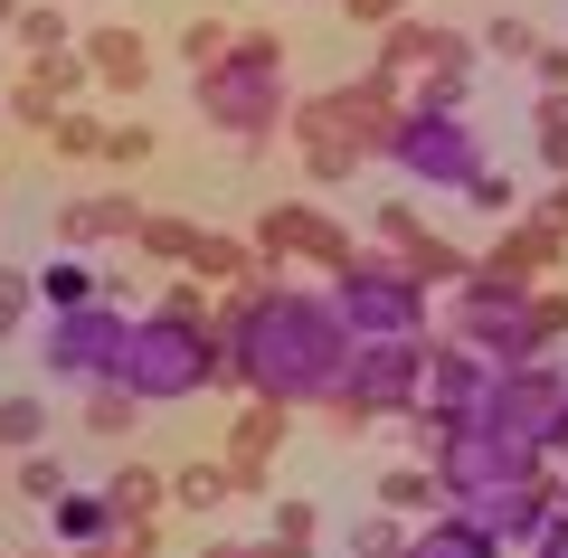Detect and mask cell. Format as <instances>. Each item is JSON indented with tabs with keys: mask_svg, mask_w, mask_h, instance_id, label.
<instances>
[{
	"mask_svg": "<svg viewBox=\"0 0 568 558\" xmlns=\"http://www.w3.org/2000/svg\"><path fill=\"white\" fill-rule=\"evenodd\" d=\"M342 10H351V20H361V29H388V20H398V10H407V0H342Z\"/></svg>",
	"mask_w": 568,
	"mask_h": 558,
	"instance_id": "f6af8a7d",
	"label": "cell"
},
{
	"mask_svg": "<svg viewBox=\"0 0 568 558\" xmlns=\"http://www.w3.org/2000/svg\"><path fill=\"white\" fill-rule=\"evenodd\" d=\"M398 558H503V539H493L474 511H426V520H407Z\"/></svg>",
	"mask_w": 568,
	"mask_h": 558,
	"instance_id": "2e32d148",
	"label": "cell"
},
{
	"mask_svg": "<svg viewBox=\"0 0 568 558\" xmlns=\"http://www.w3.org/2000/svg\"><path fill=\"white\" fill-rule=\"evenodd\" d=\"M398 549H407V511H379L361 530V558H398Z\"/></svg>",
	"mask_w": 568,
	"mask_h": 558,
	"instance_id": "74e56055",
	"label": "cell"
},
{
	"mask_svg": "<svg viewBox=\"0 0 568 558\" xmlns=\"http://www.w3.org/2000/svg\"><path fill=\"white\" fill-rule=\"evenodd\" d=\"M379 161H398V171L426 180V190H465V180L484 171V142H474L465 114H446V104H398Z\"/></svg>",
	"mask_w": 568,
	"mask_h": 558,
	"instance_id": "9c48e42d",
	"label": "cell"
},
{
	"mask_svg": "<svg viewBox=\"0 0 568 558\" xmlns=\"http://www.w3.org/2000/svg\"><path fill=\"white\" fill-rule=\"evenodd\" d=\"M369 227H379V237H388V246H398V237H407V227H417V209H407V200H388V209H379V219H369Z\"/></svg>",
	"mask_w": 568,
	"mask_h": 558,
	"instance_id": "bcb514c9",
	"label": "cell"
},
{
	"mask_svg": "<svg viewBox=\"0 0 568 558\" xmlns=\"http://www.w3.org/2000/svg\"><path fill=\"white\" fill-rule=\"evenodd\" d=\"M521 313H530V341H540V351H559V341H568V294H559V284H530Z\"/></svg>",
	"mask_w": 568,
	"mask_h": 558,
	"instance_id": "4dcf8cb0",
	"label": "cell"
},
{
	"mask_svg": "<svg viewBox=\"0 0 568 558\" xmlns=\"http://www.w3.org/2000/svg\"><path fill=\"white\" fill-rule=\"evenodd\" d=\"M133 388H114V379H95V398H85V426H95V436H133Z\"/></svg>",
	"mask_w": 568,
	"mask_h": 558,
	"instance_id": "f546056e",
	"label": "cell"
},
{
	"mask_svg": "<svg viewBox=\"0 0 568 558\" xmlns=\"http://www.w3.org/2000/svg\"><path fill=\"white\" fill-rule=\"evenodd\" d=\"M275 539H313V501H275Z\"/></svg>",
	"mask_w": 568,
	"mask_h": 558,
	"instance_id": "ee69618b",
	"label": "cell"
},
{
	"mask_svg": "<svg viewBox=\"0 0 568 558\" xmlns=\"http://www.w3.org/2000/svg\"><path fill=\"white\" fill-rule=\"evenodd\" d=\"M284 417H294V407H275V398H256L237 417V436H227V455H237L227 464V493H265V455L284 445Z\"/></svg>",
	"mask_w": 568,
	"mask_h": 558,
	"instance_id": "9a60e30c",
	"label": "cell"
},
{
	"mask_svg": "<svg viewBox=\"0 0 568 558\" xmlns=\"http://www.w3.org/2000/svg\"><path fill=\"white\" fill-rule=\"evenodd\" d=\"M227 379V351L200 313H142L123 322V351H114V388H133L142 407L152 398H200V388Z\"/></svg>",
	"mask_w": 568,
	"mask_h": 558,
	"instance_id": "7a4b0ae2",
	"label": "cell"
},
{
	"mask_svg": "<svg viewBox=\"0 0 568 558\" xmlns=\"http://www.w3.org/2000/svg\"><path fill=\"white\" fill-rule=\"evenodd\" d=\"M114 351H123V303L114 294L77 303V313H48V379L95 388V379H114Z\"/></svg>",
	"mask_w": 568,
	"mask_h": 558,
	"instance_id": "30bf717a",
	"label": "cell"
},
{
	"mask_svg": "<svg viewBox=\"0 0 568 558\" xmlns=\"http://www.w3.org/2000/svg\"><path fill=\"white\" fill-rule=\"evenodd\" d=\"M48 445V407L39 398H0V455H29Z\"/></svg>",
	"mask_w": 568,
	"mask_h": 558,
	"instance_id": "83f0119b",
	"label": "cell"
},
{
	"mask_svg": "<svg viewBox=\"0 0 568 558\" xmlns=\"http://www.w3.org/2000/svg\"><path fill=\"white\" fill-rule=\"evenodd\" d=\"M398 426H407V455H417V464H446L455 436H465V407H426V398H417Z\"/></svg>",
	"mask_w": 568,
	"mask_h": 558,
	"instance_id": "44dd1931",
	"label": "cell"
},
{
	"mask_svg": "<svg viewBox=\"0 0 568 558\" xmlns=\"http://www.w3.org/2000/svg\"><path fill=\"white\" fill-rule=\"evenodd\" d=\"M484 379H493V359L474 351V341H455V332L426 341V407H474Z\"/></svg>",
	"mask_w": 568,
	"mask_h": 558,
	"instance_id": "5bb4252c",
	"label": "cell"
},
{
	"mask_svg": "<svg viewBox=\"0 0 568 558\" xmlns=\"http://www.w3.org/2000/svg\"><path fill=\"white\" fill-rule=\"evenodd\" d=\"M219 493H227V464H190V474H181V501H190V511H209Z\"/></svg>",
	"mask_w": 568,
	"mask_h": 558,
	"instance_id": "60d3db41",
	"label": "cell"
},
{
	"mask_svg": "<svg viewBox=\"0 0 568 558\" xmlns=\"http://www.w3.org/2000/svg\"><path fill=\"white\" fill-rule=\"evenodd\" d=\"M104 501H114V520H123V511H152V501H162V474H142V464H123V474L104 483Z\"/></svg>",
	"mask_w": 568,
	"mask_h": 558,
	"instance_id": "d6a6232c",
	"label": "cell"
},
{
	"mask_svg": "<svg viewBox=\"0 0 568 558\" xmlns=\"http://www.w3.org/2000/svg\"><path fill=\"white\" fill-rule=\"evenodd\" d=\"M162 142H152V123H104V161L114 171H133V161H152Z\"/></svg>",
	"mask_w": 568,
	"mask_h": 558,
	"instance_id": "836d02e7",
	"label": "cell"
},
{
	"mask_svg": "<svg viewBox=\"0 0 568 558\" xmlns=\"http://www.w3.org/2000/svg\"><path fill=\"white\" fill-rule=\"evenodd\" d=\"M20 493H29V501H58V493H67V464L48 455V445H29V464H20Z\"/></svg>",
	"mask_w": 568,
	"mask_h": 558,
	"instance_id": "e575fe53",
	"label": "cell"
},
{
	"mask_svg": "<svg viewBox=\"0 0 568 558\" xmlns=\"http://www.w3.org/2000/svg\"><path fill=\"white\" fill-rule=\"evenodd\" d=\"M398 256H407V275H417V284H455V275H465V265H474L465 246H455V237H436V227H426V219H417V227H407V237H398Z\"/></svg>",
	"mask_w": 568,
	"mask_h": 558,
	"instance_id": "ffe728a7",
	"label": "cell"
},
{
	"mask_svg": "<svg viewBox=\"0 0 568 558\" xmlns=\"http://www.w3.org/2000/svg\"><path fill=\"white\" fill-rule=\"evenodd\" d=\"M190 275H200V284H237V275H256V256H246L237 237H200V246H190Z\"/></svg>",
	"mask_w": 568,
	"mask_h": 558,
	"instance_id": "d4e9b609",
	"label": "cell"
},
{
	"mask_svg": "<svg viewBox=\"0 0 568 558\" xmlns=\"http://www.w3.org/2000/svg\"><path fill=\"white\" fill-rule=\"evenodd\" d=\"M256 256H265V265L304 256V265H323V275H332V265L351 256V237H342L313 200H284V209H265V219H256Z\"/></svg>",
	"mask_w": 568,
	"mask_h": 558,
	"instance_id": "8fae6325",
	"label": "cell"
},
{
	"mask_svg": "<svg viewBox=\"0 0 568 558\" xmlns=\"http://www.w3.org/2000/svg\"><path fill=\"white\" fill-rule=\"evenodd\" d=\"M559 417H568V369L559 359H503L484 379V398L465 407V426H484V436H511V445H540L549 455V436H559Z\"/></svg>",
	"mask_w": 568,
	"mask_h": 558,
	"instance_id": "52a82bcc",
	"label": "cell"
},
{
	"mask_svg": "<svg viewBox=\"0 0 568 558\" xmlns=\"http://www.w3.org/2000/svg\"><path fill=\"white\" fill-rule=\"evenodd\" d=\"M436 501H446L436 464H398V474H379V511H436Z\"/></svg>",
	"mask_w": 568,
	"mask_h": 558,
	"instance_id": "cb8c5ba5",
	"label": "cell"
},
{
	"mask_svg": "<svg viewBox=\"0 0 568 558\" xmlns=\"http://www.w3.org/2000/svg\"><path fill=\"white\" fill-rule=\"evenodd\" d=\"M484 48H493V58H530V48H540V29H530V20H493Z\"/></svg>",
	"mask_w": 568,
	"mask_h": 558,
	"instance_id": "ab89813d",
	"label": "cell"
},
{
	"mask_svg": "<svg viewBox=\"0 0 568 558\" xmlns=\"http://www.w3.org/2000/svg\"><path fill=\"white\" fill-rule=\"evenodd\" d=\"M465 200H474V209H493V219H511V209H521L503 171H474V180H465Z\"/></svg>",
	"mask_w": 568,
	"mask_h": 558,
	"instance_id": "f35d334b",
	"label": "cell"
},
{
	"mask_svg": "<svg viewBox=\"0 0 568 558\" xmlns=\"http://www.w3.org/2000/svg\"><path fill=\"white\" fill-rule=\"evenodd\" d=\"M530 284L521 275H493V265H465V275L446 284V332L474 341V351L503 369V359H540V341H530Z\"/></svg>",
	"mask_w": 568,
	"mask_h": 558,
	"instance_id": "ba28073f",
	"label": "cell"
},
{
	"mask_svg": "<svg viewBox=\"0 0 568 558\" xmlns=\"http://www.w3.org/2000/svg\"><path fill=\"white\" fill-rule=\"evenodd\" d=\"M200 558H256V549H200Z\"/></svg>",
	"mask_w": 568,
	"mask_h": 558,
	"instance_id": "816d5d0a",
	"label": "cell"
},
{
	"mask_svg": "<svg viewBox=\"0 0 568 558\" xmlns=\"http://www.w3.org/2000/svg\"><path fill=\"white\" fill-rule=\"evenodd\" d=\"M284 114H294V142H304V171H313V180H342V171H361V161L388 152V123H398V77H379V67H369L361 85L313 95V104H284Z\"/></svg>",
	"mask_w": 568,
	"mask_h": 558,
	"instance_id": "3957f363",
	"label": "cell"
},
{
	"mask_svg": "<svg viewBox=\"0 0 568 558\" xmlns=\"http://www.w3.org/2000/svg\"><path fill=\"white\" fill-rule=\"evenodd\" d=\"M133 219H142L133 200H77V209H67V227H58V237L77 246V256H95V246H133Z\"/></svg>",
	"mask_w": 568,
	"mask_h": 558,
	"instance_id": "ac0fdd59",
	"label": "cell"
},
{
	"mask_svg": "<svg viewBox=\"0 0 568 558\" xmlns=\"http://www.w3.org/2000/svg\"><path fill=\"white\" fill-rule=\"evenodd\" d=\"M95 85V67H85V48H39L29 58V77H20V123H48V114H67V104Z\"/></svg>",
	"mask_w": 568,
	"mask_h": 558,
	"instance_id": "4fadbf2b",
	"label": "cell"
},
{
	"mask_svg": "<svg viewBox=\"0 0 568 558\" xmlns=\"http://www.w3.org/2000/svg\"><path fill=\"white\" fill-rule=\"evenodd\" d=\"M521 549H530V558H568V501H559V511H549V520H540V530H530V539H521Z\"/></svg>",
	"mask_w": 568,
	"mask_h": 558,
	"instance_id": "7bdbcfd3",
	"label": "cell"
},
{
	"mask_svg": "<svg viewBox=\"0 0 568 558\" xmlns=\"http://www.w3.org/2000/svg\"><path fill=\"white\" fill-rule=\"evenodd\" d=\"M77 558H123V539H85V549Z\"/></svg>",
	"mask_w": 568,
	"mask_h": 558,
	"instance_id": "f907efd6",
	"label": "cell"
},
{
	"mask_svg": "<svg viewBox=\"0 0 568 558\" xmlns=\"http://www.w3.org/2000/svg\"><path fill=\"white\" fill-rule=\"evenodd\" d=\"M85 67H95V85H114V95H142V85H152V48H142L133 29H95V39H85Z\"/></svg>",
	"mask_w": 568,
	"mask_h": 558,
	"instance_id": "e0dca14e",
	"label": "cell"
},
{
	"mask_svg": "<svg viewBox=\"0 0 568 558\" xmlns=\"http://www.w3.org/2000/svg\"><path fill=\"white\" fill-rule=\"evenodd\" d=\"M227 379L246 388V398H275V407H304L323 398L332 379H342L351 359V332L342 313H332L323 294H284V275H237V294H227Z\"/></svg>",
	"mask_w": 568,
	"mask_h": 558,
	"instance_id": "6da1fadb",
	"label": "cell"
},
{
	"mask_svg": "<svg viewBox=\"0 0 568 558\" xmlns=\"http://www.w3.org/2000/svg\"><path fill=\"white\" fill-rule=\"evenodd\" d=\"M256 558H313V539H265Z\"/></svg>",
	"mask_w": 568,
	"mask_h": 558,
	"instance_id": "681fc988",
	"label": "cell"
},
{
	"mask_svg": "<svg viewBox=\"0 0 568 558\" xmlns=\"http://www.w3.org/2000/svg\"><path fill=\"white\" fill-rule=\"evenodd\" d=\"M190 95H200V123H219L237 142H265L284 123V39H265V29L227 39V58L190 67Z\"/></svg>",
	"mask_w": 568,
	"mask_h": 558,
	"instance_id": "277c9868",
	"label": "cell"
},
{
	"mask_svg": "<svg viewBox=\"0 0 568 558\" xmlns=\"http://www.w3.org/2000/svg\"><path fill=\"white\" fill-rule=\"evenodd\" d=\"M48 142H58L67 161H104V123L95 114H48Z\"/></svg>",
	"mask_w": 568,
	"mask_h": 558,
	"instance_id": "1f68e13d",
	"label": "cell"
},
{
	"mask_svg": "<svg viewBox=\"0 0 568 558\" xmlns=\"http://www.w3.org/2000/svg\"><path fill=\"white\" fill-rule=\"evenodd\" d=\"M559 246H568V237H559V227H549V219H521V227H511V237L493 246L484 265H493V275H521V284H540L549 265H559Z\"/></svg>",
	"mask_w": 568,
	"mask_h": 558,
	"instance_id": "d6986e66",
	"label": "cell"
},
{
	"mask_svg": "<svg viewBox=\"0 0 568 558\" xmlns=\"http://www.w3.org/2000/svg\"><path fill=\"white\" fill-rule=\"evenodd\" d=\"M227 39H237V29H219V20H190V67H209V58H227Z\"/></svg>",
	"mask_w": 568,
	"mask_h": 558,
	"instance_id": "b9f144b4",
	"label": "cell"
},
{
	"mask_svg": "<svg viewBox=\"0 0 568 558\" xmlns=\"http://www.w3.org/2000/svg\"><path fill=\"white\" fill-rule=\"evenodd\" d=\"M29 284H39V303H48V313H77V303H95V265H85L77 246H67V256L48 265V275H29Z\"/></svg>",
	"mask_w": 568,
	"mask_h": 558,
	"instance_id": "603a6c76",
	"label": "cell"
},
{
	"mask_svg": "<svg viewBox=\"0 0 568 558\" xmlns=\"http://www.w3.org/2000/svg\"><path fill=\"white\" fill-rule=\"evenodd\" d=\"M10 29H20L29 48H67V20H58V0H48V10H29V0H20V20H10Z\"/></svg>",
	"mask_w": 568,
	"mask_h": 558,
	"instance_id": "8d00e7d4",
	"label": "cell"
},
{
	"mask_svg": "<svg viewBox=\"0 0 568 558\" xmlns=\"http://www.w3.org/2000/svg\"><path fill=\"white\" fill-rule=\"evenodd\" d=\"M48 511H58V539H67V549H85V539H114V501H104V493H58Z\"/></svg>",
	"mask_w": 568,
	"mask_h": 558,
	"instance_id": "7402d4cb",
	"label": "cell"
},
{
	"mask_svg": "<svg viewBox=\"0 0 568 558\" xmlns=\"http://www.w3.org/2000/svg\"><path fill=\"white\" fill-rule=\"evenodd\" d=\"M530 67H540V85H568V48H530Z\"/></svg>",
	"mask_w": 568,
	"mask_h": 558,
	"instance_id": "7dc6e473",
	"label": "cell"
},
{
	"mask_svg": "<svg viewBox=\"0 0 568 558\" xmlns=\"http://www.w3.org/2000/svg\"><path fill=\"white\" fill-rule=\"evenodd\" d=\"M417 58H426V20H407V10H398V20L379 29V77H407Z\"/></svg>",
	"mask_w": 568,
	"mask_h": 558,
	"instance_id": "f1b7e54d",
	"label": "cell"
},
{
	"mask_svg": "<svg viewBox=\"0 0 568 558\" xmlns=\"http://www.w3.org/2000/svg\"><path fill=\"white\" fill-rule=\"evenodd\" d=\"M133 246H152L162 265H190V246H200V227H190V219H152V209H142V219H133Z\"/></svg>",
	"mask_w": 568,
	"mask_h": 558,
	"instance_id": "484cf974",
	"label": "cell"
},
{
	"mask_svg": "<svg viewBox=\"0 0 568 558\" xmlns=\"http://www.w3.org/2000/svg\"><path fill=\"white\" fill-rule=\"evenodd\" d=\"M530 133H540V161H549V171H568V85H540Z\"/></svg>",
	"mask_w": 568,
	"mask_h": 558,
	"instance_id": "4316f807",
	"label": "cell"
},
{
	"mask_svg": "<svg viewBox=\"0 0 568 558\" xmlns=\"http://www.w3.org/2000/svg\"><path fill=\"white\" fill-rule=\"evenodd\" d=\"M540 219H549V227L568 237V171H559V190H549V209H540Z\"/></svg>",
	"mask_w": 568,
	"mask_h": 558,
	"instance_id": "c3c4849f",
	"label": "cell"
},
{
	"mask_svg": "<svg viewBox=\"0 0 568 558\" xmlns=\"http://www.w3.org/2000/svg\"><path fill=\"white\" fill-rule=\"evenodd\" d=\"M455 511H474V520H484L493 539H530V530H540L549 511H559V474L540 464V474H521V483H493V493L455 501Z\"/></svg>",
	"mask_w": 568,
	"mask_h": 558,
	"instance_id": "7c38bea8",
	"label": "cell"
},
{
	"mask_svg": "<svg viewBox=\"0 0 568 558\" xmlns=\"http://www.w3.org/2000/svg\"><path fill=\"white\" fill-rule=\"evenodd\" d=\"M29 303H39V284H29L20 265H0V341H10V332L29 322Z\"/></svg>",
	"mask_w": 568,
	"mask_h": 558,
	"instance_id": "d590c367",
	"label": "cell"
},
{
	"mask_svg": "<svg viewBox=\"0 0 568 558\" xmlns=\"http://www.w3.org/2000/svg\"><path fill=\"white\" fill-rule=\"evenodd\" d=\"M426 398V332H369L351 341L342 379L323 388V407L342 426H379V417H407Z\"/></svg>",
	"mask_w": 568,
	"mask_h": 558,
	"instance_id": "5b68a950",
	"label": "cell"
},
{
	"mask_svg": "<svg viewBox=\"0 0 568 558\" xmlns=\"http://www.w3.org/2000/svg\"><path fill=\"white\" fill-rule=\"evenodd\" d=\"M332 313H342V332L351 341H369V332H426V284L407 275V256L388 246V256H369V246H351L342 265H332Z\"/></svg>",
	"mask_w": 568,
	"mask_h": 558,
	"instance_id": "8992f818",
	"label": "cell"
}]
</instances>
